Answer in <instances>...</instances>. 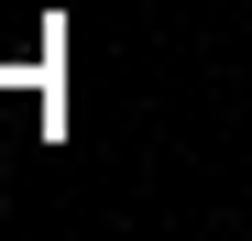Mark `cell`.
<instances>
[{"mask_svg":"<svg viewBox=\"0 0 252 241\" xmlns=\"http://www.w3.org/2000/svg\"><path fill=\"white\" fill-rule=\"evenodd\" d=\"M0 197H11V176H0Z\"/></svg>","mask_w":252,"mask_h":241,"instance_id":"obj_1","label":"cell"}]
</instances>
